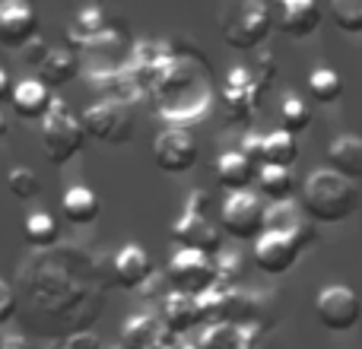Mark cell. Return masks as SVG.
I'll return each instance as SVG.
<instances>
[{"instance_id": "2e32d148", "label": "cell", "mask_w": 362, "mask_h": 349, "mask_svg": "<svg viewBox=\"0 0 362 349\" xmlns=\"http://www.w3.org/2000/svg\"><path fill=\"white\" fill-rule=\"evenodd\" d=\"M153 276V261L140 244H124L115 257V280L124 289H140Z\"/></svg>"}, {"instance_id": "9a60e30c", "label": "cell", "mask_w": 362, "mask_h": 349, "mask_svg": "<svg viewBox=\"0 0 362 349\" xmlns=\"http://www.w3.org/2000/svg\"><path fill=\"white\" fill-rule=\"evenodd\" d=\"M280 13V29L289 38H305L321 25V6L315 0H286L276 6Z\"/></svg>"}, {"instance_id": "8d00e7d4", "label": "cell", "mask_w": 362, "mask_h": 349, "mask_svg": "<svg viewBox=\"0 0 362 349\" xmlns=\"http://www.w3.org/2000/svg\"><path fill=\"white\" fill-rule=\"evenodd\" d=\"M13 95V83H10V73H6L4 67H0V102L10 99Z\"/></svg>"}, {"instance_id": "4fadbf2b", "label": "cell", "mask_w": 362, "mask_h": 349, "mask_svg": "<svg viewBox=\"0 0 362 349\" xmlns=\"http://www.w3.org/2000/svg\"><path fill=\"white\" fill-rule=\"evenodd\" d=\"M264 232L293 238L299 248H305V244L315 238L312 225H305V213H302V206H293L289 200L286 203L267 206V213H264Z\"/></svg>"}, {"instance_id": "484cf974", "label": "cell", "mask_w": 362, "mask_h": 349, "mask_svg": "<svg viewBox=\"0 0 362 349\" xmlns=\"http://www.w3.org/2000/svg\"><path fill=\"white\" fill-rule=\"evenodd\" d=\"M23 235L29 244L35 248H48V244L57 242V219L45 210H35L23 219Z\"/></svg>"}, {"instance_id": "836d02e7", "label": "cell", "mask_w": 362, "mask_h": 349, "mask_svg": "<svg viewBox=\"0 0 362 349\" xmlns=\"http://www.w3.org/2000/svg\"><path fill=\"white\" fill-rule=\"evenodd\" d=\"M48 51H51V45H45L42 38H32V42H29V48H25V57H29V61L38 67V64L45 61V54H48Z\"/></svg>"}, {"instance_id": "ac0fdd59", "label": "cell", "mask_w": 362, "mask_h": 349, "mask_svg": "<svg viewBox=\"0 0 362 349\" xmlns=\"http://www.w3.org/2000/svg\"><path fill=\"white\" fill-rule=\"evenodd\" d=\"M80 73V57H76L74 48H51L45 54V61L38 64V80L45 83L48 89L54 86H67L74 76Z\"/></svg>"}, {"instance_id": "ffe728a7", "label": "cell", "mask_w": 362, "mask_h": 349, "mask_svg": "<svg viewBox=\"0 0 362 349\" xmlns=\"http://www.w3.org/2000/svg\"><path fill=\"white\" fill-rule=\"evenodd\" d=\"M99 210H102V203H99V197H95V191H89V187H83V184L67 187V194L61 197V213L67 216V223H74V225L95 223Z\"/></svg>"}, {"instance_id": "7402d4cb", "label": "cell", "mask_w": 362, "mask_h": 349, "mask_svg": "<svg viewBox=\"0 0 362 349\" xmlns=\"http://www.w3.org/2000/svg\"><path fill=\"white\" fill-rule=\"evenodd\" d=\"M105 32H108L105 13H102L99 6H83L74 16V25H70V42L93 45V42H99V38H105Z\"/></svg>"}, {"instance_id": "d590c367", "label": "cell", "mask_w": 362, "mask_h": 349, "mask_svg": "<svg viewBox=\"0 0 362 349\" xmlns=\"http://www.w3.org/2000/svg\"><path fill=\"white\" fill-rule=\"evenodd\" d=\"M0 349H35V346H32L25 337H19V333H10V337L0 340Z\"/></svg>"}, {"instance_id": "9c48e42d", "label": "cell", "mask_w": 362, "mask_h": 349, "mask_svg": "<svg viewBox=\"0 0 362 349\" xmlns=\"http://www.w3.org/2000/svg\"><path fill=\"white\" fill-rule=\"evenodd\" d=\"M172 235H175L178 248L197 251V254H206V257H219V248H223V235L210 225L206 213L185 210V216L175 223Z\"/></svg>"}, {"instance_id": "f546056e", "label": "cell", "mask_w": 362, "mask_h": 349, "mask_svg": "<svg viewBox=\"0 0 362 349\" xmlns=\"http://www.w3.org/2000/svg\"><path fill=\"white\" fill-rule=\"evenodd\" d=\"M204 349H245V327H235V324L210 327Z\"/></svg>"}, {"instance_id": "8992f818", "label": "cell", "mask_w": 362, "mask_h": 349, "mask_svg": "<svg viewBox=\"0 0 362 349\" xmlns=\"http://www.w3.org/2000/svg\"><path fill=\"white\" fill-rule=\"evenodd\" d=\"M270 32V6L257 4V0H245V4L235 6L232 19L223 25V38L226 45L238 51H251L267 38Z\"/></svg>"}, {"instance_id": "83f0119b", "label": "cell", "mask_w": 362, "mask_h": 349, "mask_svg": "<svg viewBox=\"0 0 362 349\" xmlns=\"http://www.w3.org/2000/svg\"><path fill=\"white\" fill-rule=\"evenodd\" d=\"M6 187H10L13 197L19 200H32L42 191V181H38V172L29 169V165H16V169L6 172Z\"/></svg>"}, {"instance_id": "d6986e66", "label": "cell", "mask_w": 362, "mask_h": 349, "mask_svg": "<svg viewBox=\"0 0 362 349\" xmlns=\"http://www.w3.org/2000/svg\"><path fill=\"white\" fill-rule=\"evenodd\" d=\"M327 162H331V172L344 174V178H362V137H353V134L337 137L327 146Z\"/></svg>"}, {"instance_id": "8fae6325", "label": "cell", "mask_w": 362, "mask_h": 349, "mask_svg": "<svg viewBox=\"0 0 362 349\" xmlns=\"http://www.w3.org/2000/svg\"><path fill=\"white\" fill-rule=\"evenodd\" d=\"M223 102H226V112H229L232 121H251L257 112V80L248 73L245 67L229 70V80H226L223 89Z\"/></svg>"}, {"instance_id": "1f68e13d", "label": "cell", "mask_w": 362, "mask_h": 349, "mask_svg": "<svg viewBox=\"0 0 362 349\" xmlns=\"http://www.w3.org/2000/svg\"><path fill=\"white\" fill-rule=\"evenodd\" d=\"M13 314H16V295H13L10 283L0 280V324H6Z\"/></svg>"}, {"instance_id": "4dcf8cb0", "label": "cell", "mask_w": 362, "mask_h": 349, "mask_svg": "<svg viewBox=\"0 0 362 349\" xmlns=\"http://www.w3.org/2000/svg\"><path fill=\"white\" fill-rule=\"evenodd\" d=\"M331 16L344 32H362V0H334Z\"/></svg>"}, {"instance_id": "30bf717a", "label": "cell", "mask_w": 362, "mask_h": 349, "mask_svg": "<svg viewBox=\"0 0 362 349\" xmlns=\"http://www.w3.org/2000/svg\"><path fill=\"white\" fill-rule=\"evenodd\" d=\"M38 13L35 6L19 4V0H4L0 4V42L6 48H23L35 38Z\"/></svg>"}, {"instance_id": "6da1fadb", "label": "cell", "mask_w": 362, "mask_h": 349, "mask_svg": "<svg viewBox=\"0 0 362 349\" xmlns=\"http://www.w3.org/2000/svg\"><path fill=\"white\" fill-rule=\"evenodd\" d=\"M362 194L356 181L331 169H318L302 184V213L312 216L315 223H344L359 210Z\"/></svg>"}, {"instance_id": "f1b7e54d", "label": "cell", "mask_w": 362, "mask_h": 349, "mask_svg": "<svg viewBox=\"0 0 362 349\" xmlns=\"http://www.w3.org/2000/svg\"><path fill=\"white\" fill-rule=\"evenodd\" d=\"M308 124H312L308 105L299 99V95H289V99L283 102V131H286L289 137H299V134L308 131Z\"/></svg>"}, {"instance_id": "5b68a950", "label": "cell", "mask_w": 362, "mask_h": 349, "mask_svg": "<svg viewBox=\"0 0 362 349\" xmlns=\"http://www.w3.org/2000/svg\"><path fill=\"white\" fill-rule=\"evenodd\" d=\"M264 213H267V206L257 200V194L242 191V194H229L226 197L219 219H223V229L232 238H238V242H257L264 235Z\"/></svg>"}, {"instance_id": "277c9868", "label": "cell", "mask_w": 362, "mask_h": 349, "mask_svg": "<svg viewBox=\"0 0 362 349\" xmlns=\"http://www.w3.org/2000/svg\"><path fill=\"white\" fill-rule=\"evenodd\" d=\"M83 131L86 137L102 140V143H112V146H124L134 140V118L127 112V105L115 99H102L95 105H89L83 112Z\"/></svg>"}, {"instance_id": "44dd1931", "label": "cell", "mask_w": 362, "mask_h": 349, "mask_svg": "<svg viewBox=\"0 0 362 349\" xmlns=\"http://www.w3.org/2000/svg\"><path fill=\"white\" fill-rule=\"evenodd\" d=\"M163 324H165V331H172V333H187V331H194L197 324H204V321H200L197 299L181 295V292H172L169 299H165V305H163Z\"/></svg>"}, {"instance_id": "52a82bcc", "label": "cell", "mask_w": 362, "mask_h": 349, "mask_svg": "<svg viewBox=\"0 0 362 349\" xmlns=\"http://www.w3.org/2000/svg\"><path fill=\"white\" fill-rule=\"evenodd\" d=\"M315 318L327 331H353L362 318V302L350 286H327L315 299Z\"/></svg>"}, {"instance_id": "603a6c76", "label": "cell", "mask_w": 362, "mask_h": 349, "mask_svg": "<svg viewBox=\"0 0 362 349\" xmlns=\"http://www.w3.org/2000/svg\"><path fill=\"white\" fill-rule=\"evenodd\" d=\"M299 156L296 137H289L286 131H274L264 137V153H261V165H274V169H289Z\"/></svg>"}, {"instance_id": "e0dca14e", "label": "cell", "mask_w": 362, "mask_h": 349, "mask_svg": "<svg viewBox=\"0 0 362 349\" xmlns=\"http://www.w3.org/2000/svg\"><path fill=\"white\" fill-rule=\"evenodd\" d=\"M216 178H219V184H223L229 194H242V191H248V187L255 184L257 165L251 162L248 156H242L238 150L223 153V156H219V162H216Z\"/></svg>"}, {"instance_id": "e575fe53", "label": "cell", "mask_w": 362, "mask_h": 349, "mask_svg": "<svg viewBox=\"0 0 362 349\" xmlns=\"http://www.w3.org/2000/svg\"><path fill=\"white\" fill-rule=\"evenodd\" d=\"M64 349H105V346H102L93 333H80V337H70Z\"/></svg>"}, {"instance_id": "7a4b0ae2", "label": "cell", "mask_w": 362, "mask_h": 349, "mask_svg": "<svg viewBox=\"0 0 362 349\" xmlns=\"http://www.w3.org/2000/svg\"><path fill=\"white\" fill-rule=\"evenodd\" d=\"M42 150L45 159L51 165H67L76 153H83V143H86V131H83V121L76 118L67 108V102L54 99L51 112L42 118Z\"/></svg>"}, {"instance_id": "7c38bea8", "label": "cell", "mask_w": 362, "mask_h": 349, "mask_svg": "<svg viewBox=\"0 0 362 349\" xmlns=\"http://www.w3.org/2000/svg\"><path fill=\"white\" fill-rule=\"evenodd\" d=\"M299 244L286 235H274V232H264L255 242V264L270 276H280L286 270H293V264L299 261Z\"/></svg>"}, {"instance_id": "d4e9b609", "label": "cell", "mask_w": 362, "mask_h": 349, "mask_svg": "<svg viewBox=\"0 0 362 349\" xmlns=\"http://www.w3.org/2000/svg\"><path fill=\"white\" fill-rule=\"evenodd\" d=\"M308 95H312L315 102H321V105L337 102L340 95H344V80H340V73L334 67L312 70V73H308Z\"/></svg>"}, {"instance_id": "d6a6232c", "label": "cell", "mask_w": 362, "mask_h": 349, "mask_svg": "<svg viewBox=\"0 0 362 349\" xmlns=\"http://www.w3.org/2000/svg\"><path fill=\"white\" fill-rule=\"evenodd\" d=\"M238 153H242V156H248L251 159V162H261V153H264V137H257V134H248V137H245L242 140V150H238Z\"/></svg>"}, {"instance_id": "ba28073f", "label": "cell", "mask_w": 362, "mask_h": 349, "mask_svg": "<svg viewBox=\"0 0 362 349\" xmlns=\"http://www.w3.org/2000/svg\"><path fill=\"white\" fill-rule=\"evenodd\" d=\"M153 159L163 172L169 174H181L187 169H194L197 162V143L185 127H169L153 140Z\"/></svg>"}, {"instance_id": "74e56055", "label": "cell", "mask_w": 362, "mask_h": 349, "mask_svg": "<svg viewBox=\"0 0 362 349\" xmlns=\"http://www.w3.org/2000/svg\"><path fill=\"white\" fill-rule=\"evenodd\" d=\"M4 134H6V121H4V114H0V140H4Z\"/></svg>"}, {"instance_id": "4316f807", "label": "cell", "mask_w": 362, "mask_h": 349, "mask_svg": "<svg viewBox=\"0 0 362 349\" xmlns=\"http://www.w3.org/2000/svg\"><path fill=\"white\" fill-rule=\"evenodd\" d=\"M156 340H159V324L150 314L131 318L124 324V346L127 349H150V346H156Z\"/></svg>"}, {"instance_id": "5bb4252c", "label": "cell", "mask_w": 362, "mask_h": 349, "mask_svg": "<svg viewBox=\"0 0 362 349\" xmlns=\"http://www.w3.org/2000/svg\"><path fill=\"white\" fill-rule=\"evenodd\" d=\"M10 105L23 121H42L51 112L54 99H51V89L42 80H23L13 86Z\"/></svg>"}, {"instance_id": "cb8c5ba5", "label": "cell", "mask_w": 362, "mask_h": 349, "mask_svg": "<svg viewBox=\"0 0 362 349\" xmlns=\"http://www.w3.org/2000/svg\"><path fill=\"white\" fill-rule=\"evenodd\" d=\"M257 191L264 194V197H270L274 203H286L289 197H293V174H289V169H274V165H261L257 169Z\"/></svg>"}, {"instance_id": "3957f363", "label": "cell", "mask_w": 362, "mask_h": 349, "mask_svg": "<svg viewBox=\"0 0 362 349\" xmlns=\"http://www.w3.org/2000/svg\"><path fill=\"white\" fill-rule=\"evenodd\" d=\"M169 280H172V289H175V292L200 299V295L210 292V289L219 283L216 257H206V254H197V251L178 248L169 261Z\"/></svg>"}]
</instances>
